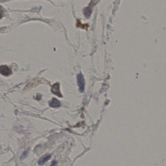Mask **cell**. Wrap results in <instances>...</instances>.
Returning <instances> with one entry per match:
<instances>
[{"mask_svg": "<svg viewBox=\"0 0 166 166\" xmlns=\"http://www.w3.org/2000/svg\"><path fill=\"white\" fill-rule=\"evenodd\" d=\"M77 80H78V84L79 86L80 92L83 93L85 88V81L83 76L81 73L78 74L77 76Z\"/></svg>", "mask_w": 166, "mask_h": 166, "instance_id": "6da1fadb", "label": "cell"}, {"mask_svg": "<svg viewBox=\"0 0 166 166\" xmlns=\"http://www.w3.org/2000/svg\"><path fill=\"white\" fill-rule=\"evenodd\" d=\"M12 71L7 66L1 65L0 66V74L7 77L12 74Z\"/></svg>", "mask_w": 166, "mask_h": 166, "instance_id": "7a4b0ae2", "label": "cell"}, {"mask_svg": "<svg viewBox=\"0 0 166 166\" xmlns=\"http://www.w3.org/2000/svg\"><path fill=\"white\" fill-rule=\"evenodd\" d=\"M51 91L54 94L57 96L59 97H62V95L60 90V84L59 83H55L52 86Z\"/></svg>", "mask_w": 166, "mask_h": 166, "instance_id": "3957f363", "label": "cell"}, {"mask_svg": "<svg viewBox=\"0 0 166 166\" xmlns=\"http://www.w3.org/2000/svg\"><path fill=\"white\" fill-rule=\"evenodd\" d=\"M49 106L52 108L59 107L60 106V103L56 98H53L52 101L49 102Z\"/></svg>", "mask_w": 166, "mask_h": 166, "instance_id": "277c9868", "label": "cell"}, {"mask_svg": "<svg viewBox=\"0 0 166 166\" xmlns=\"http://www.w3.org/2000/svg\"><path fill=\"white\" fill-rule=\"evenodd\" d=\"M77 26L78 27L83 29H87L89 27L88 24H83L79 20H77Z\"/></svg>", "mask_w": 166, "mask_h": 166, "instance_id": "5b68a950", "label": "cell"}, {"mask_svg": "<svg viewBox=\"0 0 166 166\" xmlns=\"http://www.w3.org/2000/svg\"><path fill=\"white\" fill-rule=\"evenodd\" d=\"M50 158L51 155H47V156H45L44 157L40 159V160L39 161V164L40 165H43L46 161L49 160V159H50Z\"/></svg>", "mask_w": 166, "mask_h": 166, "instance_id": "8992f818", "label": "cell"}, {"mask_svg": "<svg viewBox=\"0 0 166 166\" xmlns=\"http://www.w3.org/2000/svg\"><path fill=\"white\" fill-rule=\"evenodd\" d=\"M4 10L1 6H0V19H1L4 15Z\"/></svg>", "mask_w": 166, "mask_h": 166, "instance_id": "52a82bcc", "label": "cell"}, {"mask_svg": "<svg viewBox=\"0 0 166 166\" xmlns=\"http://www.w3.org/2000/svg\"><path fill=\"white\" fill-rule=\"evenodd\" d=\"M28 152V151H26L25 152H24L23 153V154H22V156L21 157V158H22V159H24V158L27 156V155Z\"/></svg>", "mask_w": 166, "mask_h": 166, "instance_id": "ba28073f", "label": "cell"}, {"mask_svg": "<svg viewBox=\"0 0 166 166\" xmlns=\"http://www.w3.org/2000/svg\"><path fill=\"white\" fill-rule=\"evenodd\" d=\"M7 0H0L1 2H4V1H6Z\"/></svg>", "mask_w": 166, "mask_h": 166, "instance_id": "9c48e42d", "label": "cell"}]
</instances>
